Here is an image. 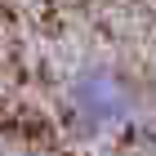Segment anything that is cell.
<instances>
[{
  "label": "cell",
  "instance_id": "obj_1",
  "mask_svg": "<svg viewBox=\"0 0 156 156\" xmlns=\"http://www.w3.org/2000/svg\"><path fill=\"white\" fill-rule=\"evenodd\" d=\"M72 107L89 125H116L129 112V98H125V89H120V80L112 72H85L72 85Z\"/></svg>",
  "mask_w": 156,
  "mask_h": 156
}]
</instances>
